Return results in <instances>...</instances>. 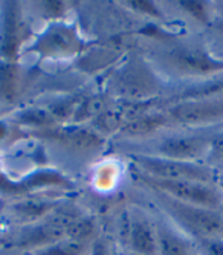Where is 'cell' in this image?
I'll return each mask as SVG.
<instances>
[{
	"label": "cell",
	"instance_id": "obj_1",
	"mask_svg": "<svg viewBox=\"0 0 223 255\" xmlns=\"http://www.w3.org/2000/svg\"><path fill=\"white\" fill-rule=\"evenodd\" d=\"M95 226L77 208L58 205L48 216L31 223L8 242L9 248L35 252L66 239H92Z\"/></svg>",
	"mask_w": 223,
	"mask_h": 255
},
{
	"label": "cell",
	"instance_id": "obj_2",
	"mask_svg": "<svg viewBox=\"0 0 223 255\" xmlns=\"http://www.w3.org/2000/svg\"><path fill=\"white\" fill-rule=\"evenodd\" d=\"M156 71L181 80H213L223 74V60L199 43L171 41L153 54Z\"/></svg>",
	"mask_w": 223,
	"mask_h": 255
},
{
	"label": "cell",
	"instance_id": "obj_3",
	"mask_svg": "<svg viewBox=\"0 0 223 255\" xmlns=\"http://www.w3.org/2000/svg\"><path fill=\"white\" fill-rule=\"evenodd\" d=\"M107 89L121 103H144L161 97L162 80L150 60L133 55L112 74Z\"/></svg>",
	"mask_w": 223,
	"mask_h": 255
},
{
	"label": "cell",
	"instance_id": "obj_4",
	"mask_svg": "<svg viewBox=\"0 0 223 255\" xmlns=\"http://www.w3.org/2000/svg\"><path fill=\"white\" fill-rule=\"evenodd\" d=\"M162 211L173 220V225L197 242L223 239V214L210 208L177 202L162 193L153 191Z\"/></svg>",
	"mask_w": 223,
	"mask_h": 255
},
{
	"label": "cell",
	"instance_id": "obj_5",
	"mask_svg": "<svg viewBox=\"0 0 223 255\" xmlns=\"http://www.w3.org/2000/svg\"><path fill=\"white\" fill-rule=\"evenodd\" d=\"M131 162L138 173L154 179L164 180H191L200 183L219 185V174L214 168L197 164V162H182L165 159L154 154H131Z\"/></svg>",
	"mask_w": 223,
	"mask_h": 255
},
{
	"label": "cell",
	"instance_id": "obj_6",
	"mask_svg": "<svg viewBox=\"0 0 223 255\" xmlns=\"http://www.w3.org/2000/svg\"><path fill=\"white\" fill-rule=\"evenodd\" d=\"M138 179L151 191L162 193L177 202L210 208L214 211H222L223 208V190L220 185L191 180H164L148 177L141 173H138Z\"/></svg>",
	"mask_w": 223,
	"mask_h": 255
},
{
	"label": "cell",
	"instance_id": "obj_7",
	"mask_svg": "<svg viewBox=\"0 0 223 255\" xmlns=\"http://www.w3.org/2000/svg\"><path fill=\"white\" fill-rule=\"evenodd\" d=\"M170 123L188 128L223 126V94L174 101L165 109Z\"/></svg>",
	"mask_w": 223,
	"mask_h": 255
},
{
	"label": "cell",
	"instance_id": "obj_8",
	"mask_svg": "<svg viewBox=\"0 0 223 255\" xmlns=\"http://www.w3.org/2000/svg\"><path fill=\"white\" fill-rule=\"evenodd\" d=\"M84 48V41L74 25L64 21L51 23V26L41 32L31 46L41 60H69L77 57Z\"/></svg>",
	"mask_w": 223,
	"mask_h": 255
},
{
	"label": "cell",
	"instance_id": "obj_9",
	"mask_svg": "<svg viewBox=\"0 0 223 255\" xmlns=\"http://www.w3.org/2000/svg\"><path fill=\"white\" fill-rule=\"evenodd\" d=\"M29 28L18 2H5L0 9V60L17 63Z\"/></svg>",
	"mask_w": 223,
	"mask_h": 255
},
{
	"label": "cell",
	"instance_id": "obj_10",
	"mask_svg": "<svg viewBox=\"0 0 223 255\" xmlns=\"http://www.w3.org/2000/svg\"><path fill=\"white\" fill-rule=\"evenodd\" d=\"M210 145V134L205 133H190V134H176L164 137L158 144L154 156L165 159L182 160V162H197L204 164Z\"/></svg>",
	"mask_w": 223,
	"mask_h": 255
},
{
	"label": "cell",
	"instance_id": "obj_11",
	"mask_svg": "<svg viewBox=\"0 0 223 255\" xmlns=\"http://www.w3.org/2000/svg\"><path fill=\"white\" fill-rule=\"evenodd\" d=\"M127 242L130 252L139 255H158V226L144 213L133 211L127 228Z\"/></svg>",
	"mask_w": 223,
	"mask_h": 255
},
{
	"label": "cell",
	"instance_id": "obj_12",
	"mask_svg": "<svg viewBox=\"0 0 223 255\" xmlns=\"http://www.w3.org/2000/svg\"><path fill=\"white\" fill-rule=\"evenodd\" d=\"M41 131L51 141L63 147H68L71 150H94L101 147L103 144V136L98 134L94 128H83L75 126V127H54Z\"/></svg>",
	"mask_w": 223,
	"mask_h": 255
},
{
	"label": "cell",
	"instance_id": "obj_13",
	"mask_svg": "<svg viewBox=\"0 0 223 255\" xmlns=\"http://www.w3.org/2000/svg\"><path fill=\"white\" fill-rule=\"evenodd\" d=\"M158 226L159 251L158 255H199V249L193 245L188 236L177 229L170 222L161 220Z\"/></svg>",
	"mask_w": 223,
	"mask_h": 255
},
{
	"label": "cell",
	"instance_id": "obj_14",
	"mask_svg": "<svg viewBox=\"0 0 223 255\" xmlns=\"http://www.w3.org/2000/svg\"><path fill=\"white\" fill-rule=\"evenodd\" d=\"M170 123V118L165 110H151L148 113H144L141 117L128 121L119 131L124 137H145L162 127H165Z\"/></svg>",
	"mask_w": 223,
	"mask_h": 255
},
{
	"label": "cell",
	"instance_id": "obj_15",
	"mask_svg": "<svg viewBox=\"0 0 223 255\" xmlns=\"http://www.w3.org/2000/svg\"><path fill=\"white\" fill-rule=\"evenodd\" d=\"M21 89V72L17 63L0 61V100L12 103Z\"/></svg>",
	"mask_w": 223,
	"mask_h": 255
},
{
	"label": "cell",
	"instance_id": "obj_16",
	"mask_svg": "<svg viewBox=\"0 0 223 255\" xmlns=\"http://www.w3.org/2000/svg\"><path fill=\"white\" fill-rule=\"evenodd\" d=\"M92 239H66L48 248L31 252V255H89L92 248Z\"/></svg>",
	"mask_w": 223,
	"mask_h": 255
},
{
	"label": "cell",
	"instance_id": "obj_17",
	"mask_svg": "<svg viewBox=\"0 0 223 255\" xmlns=\"http://www.w3.org/2000/svg\"><path fill=\"white\" fill-rule=\"evenodd\" d=\"M15 121L21 126L37 128L38 131L58 127V124H60L58 120L51 113V110L43 109V107H35V109L20 112L15 117Z\"/></svg>",
	"mask_w": 223,
	"mask_h": 255
},
{
	"label": "cell",
	"instance_id": "obj_18",
	"mask_svg": "<svg viewBox=\"0 0 223 255\" xmlns=\"http://www.w3.org/2000/svg\"><path fill=\"white\" fill-rule=\"evenodd\" d=\"M106 98L103 95H92V97H84L81 98L80 104L77 106V110L72 117V121L75 124H80L87 120H95L101 112L107 109Z\"/></svg>",
	"mask_w": 223,
	"mask_h": 255
},
{
	"label": "cell",
	"instance_id": "obj_19",
	"mask_svg": "<svg viewBox=\"0 0 223 255\" xmlns=\"http://www.w3.org/2000/svg\"><path fill=\"white\" fill-rule=\"evenodd\" d=\"M204 164L216 171L223 167V128H217L216 133H210V145Z\"/></svg>",
	"mask_w": 223,
	"mask_h": 255
},
{
	"label": "cell",
	"instance_id": "obj_20",
	"mask_svg": "<svg viewBox=\"0 0 223 255\" xmlns=\"http://www.w3.org/2000/svg\"><path fill=\"white\" fill-rule=\"evenodd\" d=\"M184 12L190 14L194 20H197L202 25L210 26L211 21L214 20L213 17V3L208 2H179L177 3Z\"/></svg>",
	"mask_w": 223,
	"mask_h": 255
},
{
	"label": "cell",
	"instance_id": "obj_21",
	"mask_svg": "<svg viewBox=\"0 0 223 255\" xmlns=\"http://www.w3.org/2000/svg\"><path fill=\"white\" fill-rule=\"evenodd\" d=\"M35 6L38 8L37 11L44 18L51 20L52 23L61 21L69 11L68 3L60 2V0H46V2H38V3H35Z\"/></svg>",
	"mask_w": 223,
	"mask_h": 255
},
{
	"label": "cell",
	"instance_id": "obj_22",
	"mask_svg": "<svg viewBox=\"0 0 223 255\" xmlns=\"http://www.w3.org/2000/svg\"><path fill=\"white\" fill-rule=\"evenodd\" d=\"M210 51L223 60V15H216L208 26Z\"/></svg>",
	"mask_w": 223,
	"mask_h": 255
},
{
	"label": "cell",
	"instance_id": "obj_23",
	"mask_svg": "<svg viewBox=\"0 0 223 255\" xmlns=\"http://www.w3.org/2000/svg\"><path fill=\"white\" fill-rule=\"evenodd\" d=\"M122 5L130 6L133 11L139 14L153 17V18H162V11L154 2H148V0H131V2H124Z\"/></svg>",
	"mask_w": 223,
	"mask_h": 255
},
{
	"label": "cell",
	"instance_id": "obj_24",
	"mask_svg": "<svg viewBox=\"0 0 223 255\" xmlns=\"http://www.w3.org/2000/svg\"><path fill=\"white\" fill-rule=\"evenodd\" d=\"M200 255H223V239L199 242Z\"/></svg>",
	"mask_w": 223,
	"mask_h": 255
},
{
	"label": "cell",
	"instance_id": "obj_25",
	"mask_svg": "<svg viewBox=\"0 0 223 255\" xmlns=\"http://www.w3.org/2000/svg\"><path fill=\"white\" fill-rule=\"evenodd\" d=\"M213 6H216L217 15H223V2H216V3H213Z\"/></svg>",
	"mask_w": 223,
	"mask_h": 255
},
{
	"label": "cell",
	"instance_id": "obj_26",
	"mask_svg": "<svg viewBox=\"0 0 223 255\" xmlns=\"http://www.w3.org/2000/svg\"><path fill=\"white\" fill-rule=\"evenodd\" d=\"M217 174H219V185H220L222 190H223V167L217 171Z\"/></svg>",
	"mask_w": 223,
	"mask_h": 255
},
{
	"label": "cell",
	"instance_id": "obj_27",
	"mask_svg": "<svg viewBox=\"0 0 223 255\" xmlns=\"http://www.w3.org/2000/svg\"><path fill=\"white\" fill-rule=\"evenodd\" d=\"M127 255H139V254H135V252H128Z\"/></svg>",
	"mask_w": 223,
	"mask_h": 255
},
{
	"label": "cell",
	"instance_id": "obj_28",
	"mask_svg": "<svg viewBox=\"0 0 223 255\" xmlns=\"http://www.w3.org/2000/svg\"><path fill=\"white\" fill-rule=\"evenodd\" d=\"M219 128H223V126H220V127H219Z\"/></svg>",
	"mask_w": 223,
	"mask_h": 255
}]
</instances>
